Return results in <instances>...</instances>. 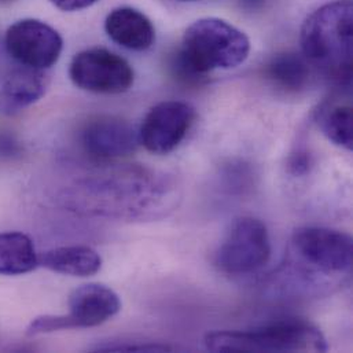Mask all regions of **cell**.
Instances as JSON below:
<instances>
[{"mask_svg": "<svg viewBox=\"0 0 353 353\" xmlns=\"http://www.w3.org/2000/svg\"><path fill=\"white\" fill-rule=\"evenodd\" d=\"M212 352H326L329 345L318 327L301 319H286L249 332H216L205 339Z\"/></svg>", "mask_w": 353, "mask_h": 353, "instance_id": "obj_3", "label": "cell"}, {"mask_svg": "<svg viewBox=\"0 0 353 353\" xmlns=\"http://www.w3.org/2000/svg\"><path fill=\"white\" fill-rule=\"evenodd\" d=\"M195 121V110L185 102L165 101L143 119L138 131L139 143L153 154H170L184 141Z\"/></svg>", "mask_w": 353, "mask_h": 353, "instance_id": "obj_8", "label": "cell"}, {"mask_svg": "<svg viewBox=\"0 0 353 353\" xmlns=\"http://www.w3.org/2000/svg\"><path fill=\"white\" fill-rule=\"evenodd\" d=\"M46 70L28 66L11 70L0 88V112L12 114L40 101L48 87Z\"/></svg>", "mask_w": 353, "mask_h": 353, "instance_id": "obj_12", "label": "cell"}, {"mask_svg": "<svg viewBox=\"0 0 353 353\" xmlns=\"http://www.w3.org/2000/svg\"><path fill=\"white\" fill-rule=\"evenodd\" d=\"M293 246L307 263L323 272H345L352 267V238L343 231L301 227L294 231Z\"/></svg>", "mask_w": 353, "mask_h": 353, "instance_id": "obj_9", "label": "cell"}, {"mask_svg": "<svg viewBox=\"0 0 353 353\" xmlns=\"http://www.w3.org/2000/svg\"><path fill=\"white\" fill-rule=\"evenodd\" d=\"M318 124L323 135L334 145L352 150V106L350 103L330 102L318 112Z\"/></svg>", "mask_w": 353, "mask_h": 353, "instance_id": "obj_17", "label": "cell"}, {"mask_svg": "<svg viewBox=\"0 0 353 353\" xmlns=\"http://www.w3.org/2000/svg\"><path fill=\"white\" fill-rule=\"evenodd\" d=\"M150 198V176L132 170L85 181L79 187L74 201L87 212L108 216H134L148 210Z\"/></svg>", "mask_w": 353, "mask_h": 353, "instance_id": "obj_4", "label": "cell"}, {"mask_svg": "<svg viewBox=\"0 0 353 353\" xmlns=\"http://www.w3.org/2000/svg\"><path fill=\"white\" fill-rule=\"evenodd\" d=\"M39 265L70 276H91L101 271L102 257L88 246H61L39 256Z\"/></svg>", "mask_w": 353, "mask_h": 353, "instance_id": "obj_14", "label": "cell"}, {"mask_svg": "<svg viewBox=\"0 0 353 353\" xmlns=\"http://www.w3.org/2000/svg\"><path fill=\"white\" fill-rule=\"evenodd\" d=\"M271 257L265 224L250 216L236 219L216 253V265L228 275H246L264 267Z\"/></svg>", "mask_w": 353, "mask_h": 353, "instance_id": "obj_5", "label": "cell"}, {"mask_svg": "<svg viewBox=\"0 0 353 353\" xmlns=\"http://www.w3.org/2000/svg\"><path fill=\"white\" fill-rule=\"evenodd\" d=\"M249 52V37L241 29L221 18L206 17L185 29L175 65L184 76L195 79L213 70L234 69Z\"/></svg>", "mask_w": 353, "mask_h": 353, "instance_id": "obj_2", "label": "cell"}, {"mask_svg": "<svg viewBox=\"0 0 353 353\" xmlns=\"http://www.w3.org/2000/svg\"><path fill=\"white\" fill-rule=\"evenodd\" d=\"M352 1L336 0L314 11L300 33L301 51L308 63L348 87L352 76Z\"/></svg>", "mask_w": 353, "mask_h": 353, "instance_id": "obj_1", "label": "cell"}, {"mask_svg": "<svg viewBox=\"0 0 353 353\" xmlns=\"http://www.w3.org/2000/svg\"><path fill=\"white\" fill-rule=\"evenodd\" d=\"M50 1L62 11H79L95 4L98 0H50Z\"/></svg>", "mask_w": 353, "mask_h": 353, "instance_id": "obj_19", "label": "cell"}, {"mask_svg": "<svg viewBox=\"0 0 353 353\" xmlns=\"http://www.w3.org/2000/svg\"><path fill=\"white\" fill-rule=\"evenodd\" d=\"M39 267L33 241L22 232H0V275H23Z\"/></svg>", "mask_w": 353, "mask_h": 353, "instance_id": "obj_15", "label": "cell"}, {"mask_svg": "<svg viewBox=\"0 0 353 353\" xmlns=\"http://www.w3.org/2000/svg\"><path fill=\"white\" fill-rule=\"evenodd\" d=\"M139 145V135L125 120L116 116H97L81 131V146L99 161L131 156Z\"/></svg>", "mask_w": 353, "mask_h": 353, "instance_id": "obj_10", "label": "cell"}, {"mask_svg": "<svg viewBox=\"0 0 353 353\" xmlns=\"http://www.w3.org/2000/svg\"><path fill=\"white\" fill-rule=\"evenodd\" d=\"M180 1H195V0H180Z\"/></svg>", "mask_w": 353, "mask_h": 353, "instance_id": "obj_21", "label": "cell"}, {"mask_svg": "<svg viewBox=\"0 0 353 353\" xmlns=\"http://www.w3.org/2000/svg\"><path fill=\"white\" fill-rule=\"evenodd\" d=\"M105 30L114 43L132 51L149 50L156 41L153 22L132 7L112 10L105 19Z\"/></svg>", "mask_w": 353, "mask_h": 353, "instance_id": "obj_13", "label": "cell"}, {"mask_svg": "<svg viewBox=\"0 0 353 353\" xmlns=\"http://www.w3.org/2000/svg\"><path fill=\"white\" fill-rule=\"evenodd\" d=\"M72 329H74V326L68 315H43L34 318L29 323V326L26 327V334L33 337Z\"/></svg>", "mask_w": 353, "mask_h": 353, "instance_id": "obj_18", "label": "cell"}, {"mask_svg": "<svg viewBox=\"0 0 353 353\" xmlns=\"http://www.w3.org/2000/svg\"><path fill=\"white\" fill-rule=\"evenodd\" d=\"M4 44L8 55L19 65L39 70L54 66L63 50L58 30L36 18L14 22L6 32Z\"/></svg>", "mask_w": 353, "mask_h": 353, "instance_id": "obj_7", "label": "cell"}, {"mask_svg": "<svg viewBox=\"0 0 353 353\" xmlns=\"http://www.w3.org/2000/svg\"><path fill=\"white\" fill-rule=\"evenodd\" d=\"M265 73L275 87L286 92H299L310 84L311 65L303 54L282 52L270 61Z\"/></svg>", "mask_w": 353, "mask_h": 353, "instance_id": "obj_16", "label": "cell"}, {"mask_svg": "<svg viewBox=\"0 0 353 353\" xmlns=\"http://www.w3.org/2000/svg\"><path fill=\"white\" fill-rule=\"evenodd\" d=\"M69 314L74 329L103 325L121 310L120 297L110 288L101 283L79 286L69 296Z\"/></svg>", "mask_w": 353, "mask_h": 353, "instance_id": "obj_11", "label": "cell"}, {"mask_svg": "<svg viewBox=\"0 0 353 353\" xmlns=\"http://www.w3.org/2000/svg\"><path fill=\"white\" fill-rule=\"evenodd\" d=\"M69 76L76 87L94 94H123L135 80L132 66L106 48L79 52L72 59Z\"/></svg>", "mask_w": 353, "mask_h": 353, "instance_id": "obj_6", "label": "cell"}, {"mask_svg": "<svg viewBox=\"0 0 353 353\" xmlns=\"http://www.w3.org/2000/svg\"><path fill=\"white\" fill-rule=\"evenodd\" d=\"M10 1H12V0H0V3H10Z\"/></svg>", "mask_w": 353, "mask_h": 353, "instance_id": "obj_20", "label": "cell"}]
</instances>
